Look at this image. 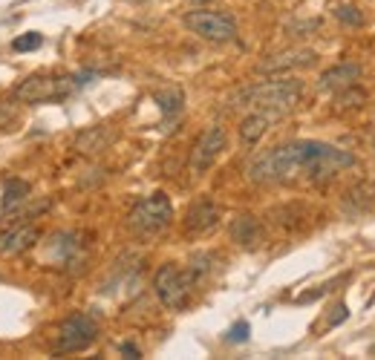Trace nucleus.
I'll use <instances>...</instances> for the list:
<instances>
[{"instance_id":"f257e3e1","label":"nucleus","mask_w":375,"mask_h":360,"mask_svg":"<svg viewBox=\"0 0 375 360\" xmlns=\"http://www.w3.org/2000/svg\"><path fill=\"white\" fill-rule=\"evenodd\" d=\"M355 156L349 150H340L335 144L326 141H289L280 147L263 150L251 165H249V179L260 185H280V182H295V179H332L338 170L352 168Z\"/></svg>"},{"instance_id":"f03ea898","label":"nucleus","mask_w":375,"mask_h":360,"mask_svg":"<svg viewBox=\"0 0 375 360\" xmlns=\"http://www.w3.org/2000/svg\"><path fill=\"white\" fill-rule=\"evenodd\" d=\"M300 81L295 78H277V81H260V84L242 90V101H246L251 110H260L271 116L274 121L289 112L300 101Z\"/></svg>"},{"instance_id":"7ed1b4c3","label":"nucleus","mask_w":375,"mask_h":360,"mask_svg":"<svg viewBox=\"0 0 375 360\" xmlns=\"http://www.w3.org/2000/svg\"><path fill=\"white\" fill-rule=\"evenodd\" d=\"M93 78H95L93 72H84V75H32L15 87V98L26 101V104L58 101V98H67L70 92H75L78 87L90 84Z\"/></svg>"},{"instance_id":"20e7f679","label":"nucleus","mask_w":375,"mask_h":360,"mask_svg":"<svg viewBox=\"0 0 375 360\" xmlns=\"http://www.w3.org/2000/svg\"><path fill=\"white\" fill-rule=\"evenodd\" d=\"M171 222H173V205L168 199V193H162V190L136 202V208L130 210V217H127L130 231L139 237H153L159 231H165Z\"/></svg>"},{"instance_id":"39448f33","label":"nucleus","mask_w":375,"mask_h":360,"mask_svg":"<svg viewBox=\"0 0 375 360\" xmlns=\"http://www.w3.org/2000/svg\"><path fill=\"white\" fill-rule=\"evenodd\" d=\"M193 274L188 268H179L173 263L162 266L153 277V288H156V297L162 300V306L165 308H173V312H179V308H185L188 300H191V291H193Z\"/></svg>"},{"instance_id":"423d86ee","label":"nucleus","mask_w":375,"mask_h":360,"mask_svg":"<svg viewBox=\"0 0 375 360\" xmlns=\"http://www.w3.org/2000/svg\"><path fill=\"white\" fill-rule=\"evenodd\" d=\"M95 337H99V320L87 312H75L58 326L55 334V354H70V352H84L90 349Z\"/></svg>"},{"instance_id":"0eeeda50","label":"nucleus","mask_w":375,"mask_h":360,"mask_svg":"<svg viewBox=\"0 0 375 360\" xmlns=\"http://www.w3.org/2000/svg\"><path fill=\"white\" fill-rule=\"evenodd\" d=\"M185 26L211 43H228L237 38V21L228 12L217 9H193L185 14Z\"/></svg>"},{"instance_id":"6e6552de","label":"nucleus","mask_w":375,"mask_h":360,"mask_svg":"<svg viewBox=\"0 0 375 360\" xmlns=\"http://www.w3.org/2000/svg\"><path fill=\"white\" fill-rule=\"evenodd\" d=\"M225 144H228L225 127L222 124H211L205 133L200 136V141L193 144V150H191V173H197V176L205 173L220 159V153L225 150Z\"/></svg>"},{"instance_id":"1a4fd4ad","label":"nucleus","mask_w":375,"mask_h":360,"mask_svg":"<svg viewBox=\"0 0 375 360\" xmlns=\"http://www.w3.org/2000/svg\"><path fill=\"white\" fill-rule=\"evenodd\" d=\"M41 239L38 225H32L26 219H18L6 228H0V257H21L26 254L32 245Z\"/></svg>"},{"instance_id":"9d476101","label":"nucleus","mask_w":375,"mask_h":360,"mask_svg":"<svg viewBox=\"0 0 375 360\" xmlns=\"http://www.w3.org/2000/svg\"><path fill=\"white\" fill-rule=\"evenodd\" d=\"M220 225V208L214 199H208V196H202V199H197L191 208H188V214H185V231L188 234H211L214 228Z\"/></svg>"},{"instance_id":"9b49d317","label":"nucleus","mask_w":375,"mask_h":360,"mask_svg":"<svg viewBox=\"0 0 375 360\" xmlns=\"http://www.w3.org/2000/svg\"><path fill=\"white\" fill-rule=\"evenodd\" d=\"M364 70H361V63H355V61H340L335 63V67H329L320 81H318V87L326 90V92H340V90H347V87H355L358 81H361Z\"/></svg>"},{"instance_id":"f8f14e48","label":"nucleus","mask_w":375,"mask_h":360,"mask_svg":"<svg viewBox=\"0 0 375 360\" xmlns=\"http://www.w3.org/2000/svg\"><path fill=\"white\" fill-rule=\"evenodd\" d=\"M315 52L312 49H291V52L274 55L269 61L260 63V72H283V70H295V67H312L315 63Z\"/></svg>"},{"instance_id":"ddd939ff","label":"nucleus","mask_w":375,"mask_h":360,"mask_svg":"<svg viewBox=\"0 0 375 360\" xmlns=\"http://www.w3.org/2000/svg\"><path fill=\"white\" fill-rule=\"evenodd\" d=\"M271 121H274V119L266 116V112L251 110V116H246V119H242V124H240V139H242V144H246V147H254L260 139L266 136V130H269Z\"/></svg>"},{"instance_id":"4468645a","label":"nucleus","mask_w":375,"mask_h":360,"mask_svg":"<svg viewBox=\"0 0 375 360\" xmlns=\"http://www.w3.org/2000/svg\"><path fill=\"white\" fill-rule=\"evenodd\" d=\"M29 185L23 182V179H9V182L3 185V199H0V205H3V214H9V210H18L26 199H29Z\"/></svg>"},{"instance_id":"2eb2a0df","label":"nucleus","mask_w":375,"mask_h":360,"mask_svg":"<svg viewBox=\"0 0 375 360\" xmlns=\"http://www.w3.org/2000/svg\"><path fill=\"white\" fill-rule=\"evenodd\" d=\"M231 239L240 245H254L260 239V222L251 214H242L231 222Z\"/></svg>"},{"instance_id":"dca6fc26","label":"nucleus","mask_w":375,"mask_h":360,"mask_svg":"<svg viewBox=\"0 0 375 360\" xmlns=\"http://www.w3.org/2000/svg\"><path fill=\"white\" fill-rule=\"evenodd\" d=\"M156 104H159V110H162V116L171 119V116H176V112H182L185 92L179 90V87H165V90L156 92Z\"/></svg>"},{"instance_id":"f3484780","label":"nucleus","mask_w":375,"mask_h":360,"mask_svg":"<svg viewBox=\"0 0 375 360\" xmlns=\"http://www.w3.org/2000/svg\"><path fill=\"white\" fill-rule=\"evenodd\" d=\"M332 14H335V21H340L344 26H364L367 23V14L358 9L355 3H335Z\"/></svg>"},{"instance_id":"a211bd4d","label":"nucleus","mask_w":375,"mask_h":360,"mask_svg":"<svg viewBox=\"0 0 375 360\" xmlns=\"http://www.w3.org/2000/svg\"><path fill=\"white\" fill-rule=\"evenodd\" d=\"M107 141H110V136H104V127H93L84 136H78V150L81 153H99V150H104Z\"/></svg>"},{"instance_id":"6ab92c4d","label":"nucleus","mask_w":375,"mask_h":360,"mask_svg":"<svg viewBox=\"0 0 375 360\" xmlns=\"http://www.w3.org/2000/svg\"><path fill=\"white\" fill-rule=\"evenodd\" d=\"M41 43H44L41 32H23V35H18L12 41V49L15 52H32V49H38Z\"/></svg>"},{"instance_id":"aec40b11","label":"nucleus","mask_w":375,"mask_h":360,"mask_svg":"<svg viewBox=\"0 0 375 360\" xmlns=\"http://www.w3.org/2000/svg\"><path fill=\"white\" fill-rule=\"evenodd\" d=\"M251 337V326H249V320H237L231 329L225 332V340L228 343H246Z\"/></svg>"},{"instance_id":"412c9836","label":"nucleus","mask_w":375,"mask_h":360,"mask_svg":"<svg viewBox=\"0 0 375 360\" xmlns=\"http://www.w3.org/2000/svg\"><path fill=\"white\" fill-rule=\"evenodd\" d=\"M15 121V107L9 101H0V130H9Z\"/></svg>"},{"instance_id":"4be33fe9","label":"nucleus","mask_w":375,"mask_h":360,"mask_svg":"<svg viewBox=\"0 0 375 360\" xmlns=\"http://www.w3.org/2000/svg\"><path fill=\"white\" fill-rule=\"evenodd\" d=\"M332 312H335V314L329 317V326H340V323H344V320L349 317V308H347L344 303H338V306L332 308Z\"/></svg>"},{"instance_id":"5701e85b","label":"nucleus","mask_w":375,"mask_h":360,"mask_svg":"<svg viewBox=\"0 0 375 360\" xmlns=\"http://www.w3.org/2000/svg\"><path fill=\"white\" fill-rule=\"evenodd\" d=\"M122 354H127V357H142V352H139V346L136 343H122Z\"/></svg>"},{"instance_id":"b1692460","label":"nucleus","mask_w":375,"mask_h":360,"mask_svg":"<svg viewBox=\"0 0 375 360\" xmlns=\"http://www.w3.org/2000/svg\"><path fill=\"white\" fill-rule=\"evenodd\" d=\"M191 3H200L202 6V3H214V0H191Z\"/></svg>"}]
</instances>
